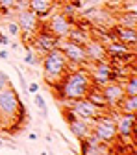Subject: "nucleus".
<instances>
[{"instance_id":"obj_12","label":"nucleus","mask_w":137,"mask_h":155,"mask_svg":"<svg viewBox=\"0 0 137 155\" xmlns=\"http://www.w3.org/2000/svg\"><path fill=\"white\" fill-rule=\"evenodd\" d=\"M104 45H106V52H108V59L109 61H119V59L128 61L135 54L133 46H128V45H124L121 41H115V39H111V41H108Z\"/></svg>"},{"instance_id":"obj_18","label":"nucleus","mask_w":137,"mask_h":155,"mask_svg":"<svg viewBox=\"0 0 137 155\" xmlns=\"http://www.w3.org/2000/svg\"><path fill=\"white\" fill-rule=\"evenodd\" d=\"M91 37H93V33H91L89 30H85V26H76V24L70 28V31H69V35H67V39H70V41L82 45V46H85V43L89 41Z\"/></svg>"},{"instance_id":"obj_16","label":"nucleus","mask_w":137,"mask_h":155,"mask_svg":"<svg viewBox=\"0 0 137 155\" xmlns=\"http://www.w3.org/2000/svg\"><path fill=\"white\" fill-rule=\"evenodd\" d=\"M109 35H111V39H115V41H121V43L135 48L137 31L133 28H126V26H121V24H113L109 28Z\"/></svg>"},{"instance_id":"obj_32","label":"nucleus","mask_w":137,"mask_h":155,"mask_svg":"<svg viewBox=\"0 0 137 155\" xmlns=\"http://www.w3.org/2000/svg\"><path fill=\"white\" fill-rule=\"evenodd\" d=\"M26 89L33 94V92H39V83H30V85H26Z\"/></svg>"},{"instance_id":"obj_1","label":"nucleus","mask_w":137,"mask_h":155,"mask_svg":"<svg viewBox=\"0 0 137 155\" xmlns=\"http://www.w3.org/2000/svg\"><path fill=\"white\" fill-rule=\"evenodd\" d=\"M56 87H57V96H60L57 100L69 104L78 98H85L89 89L93 87V80H91L89 72L80 67V68L69 70Z\"/></svg>"},{"instance_id":"obj_15","label":"nucleus","mask_w":137,"mask_h":155,"mask_svg":"<svg viewBox=\"0 0 137 155\" xmlns=\"http://www.w3.org/2000/svg\"><path fill=\"white\" fill-rule=\"evenodd\" d=\"M85 54L89 57V63H98V61H106L108 59V52H106V45L100 41V39L91 37L85 43Z\"/></svg>"},{"instance_id":"obj_35","label":"nucleus","mask_w":137,"mask_h":155,"mask_svg":"<svg viewBox=\"0 0 137 155\" xmlns=\"http://www.w3.org/2000/svg\"><path fill=\"white\" fill-rule=\"evenodd\" d=\"M0 148H4V140L2 139H0Z\"/></svg>"},{"instance_id":"obj_2","label":"nucleus","mask_w":137,"mask_h":155,"mask_svg":"<svg viewBox=\"0 0 137 155\" xmlns=\"http://www.w3.org/2000/svg\"><path fill=\"white\" fill-rule=\"evenodd\" d=\"M41 59H43V80L48 85H57L61 78L70 70L69 59L57 46L52 48L50 52H46Z\"/></svg>"},{"instance_id":"obj_27","label":"nucleus","mask_w":137,"mask_h":155,"mask_svg":"<svg viewBox=\"0 0 137 155\" xmlns=\"http://www.w3.org/2000/svg\"><path fill=\"white\" fill-rule=\"evenodd\" d=\"M13 9H15V11H22V9H28V0H15V4H13Z\"/></svg>"},{"instance_id":"obj_19","label":"nucleus","mask_w":137,"mask_h":155,"mask_svg":"<svg viewBox=\"0 0 137 155\" xmlns=\"http://www.w3.org/2000/svg\"><path fill=\"white\" fill-rule=\"evenodd\" d=\"M85 98H87L91 104H94L98 109H102V111H106V109H108L106 98H104V94H102V91H100V87H98V85H93V87L89 89V92H87Z\"/></svg>"},{"instance_id":"obj_26","label":"nucleus","mask_w":137,"mask_h":155,"mask_svg":"<svg viewBox=\"0 0 137 155\" xmlns=\"http://www.w3.org/2000/svg\"><path fill=\"white\" fill-rule=\"evenodd\" d=\"M13 4H15V0H0V11L9 13L13 9Z\"/></svg>"},{"instance_id":"obj_21","label":"nucleus","mask_w":137,"mask_h":155,"mask_svg":"<svg viewBox=\"0 0 137 155\" xmlns=\"http://www.w3.org/2000/svg\"><path fill=\"white\" fill-rule=\"evenodd\" d=\"M121 107V113H137V96H124V98L121 100V104L117 105Z\"/></svg>"},{"instance_id":"obj_34","label":"nucleus","mask_w":137,"mask_h":155,"mask_svg":"<svg viewBox=\"0 0 137 155\" xmlns=\"http://www.w3.org/2000/svg\"><path fill=\"white\" fill-rule=\"evenodd\" d=\"M28 139H30V140H37V135H35V133H30Z\"/></svg>"},{"instance_id":"obj_10","label":"nucleus","mask_w":137,"mask_h":155,"mask_svg":"<svg viewBox=\"0 0 137 155\" xmlns=\"http://www.w3.org/2000/svg\"><path fill=\"white\" fill-rule=\"evenodd\" d=\"M115 120H117V139L124 140L122 144H128L126 140H132L135 133V114L133 113L115 114Z\"/></svg>"},{"instance_id":"obj_23","label":"nucleus","mask_w":137,"mask_h":155,"mask_svg":"<svg viewBox=\"0 0 137 155\" xmlns=\"http://www.w3.org/2000/svg\"><path fill=\"white\" fill-rule=\"evenodd\" d=\"M33 104L39 107V111H41V116L43 118H48V107H46V102L45 98L39 92H33Z\"/></svg>"},{"instance_id":"obj_25","label":"nucleus","mask_w":137,"mask_h":155,"mask_svg":"<svg viewBox=\"0 0 137 155\" xmlns=\"http://www.w3.org/2000/svg\"><path fill=\"white\" fill-rule=\"evenodd\" d=\"M8 31H9L11 37H19V35H21V28H19L17 21H9L8 22Z\"/></svg>"},{"instance_id":"obj_22","label":"nucleus","mask_w":137,"mask_h":155,"mask_svg":"<svg viewBox=\"0 0 137 155\" xmlns=\"http://www.w3.org/2000/svg\"><path fill=\"white\" fill-rule=\"evenodd\" d=\"M124 91H126L128 96H137V78H135V72H132V76L126 78Z\"/></svg>"},{"instance_id":"obj_31","label":"nucleus","mask_w":137,"mask_h":155,"mask_svg":"<svg viewBox=\"0 0 137 155\" xmlns=\"http://www.w3.org/2000/svg\"><path fill=\"white\" fill-rule=\"evenodd\" d=\"M9 43H11V41H9V37H8V35H4L2 31H0V45H4V46H8Z\"/></svg>"},{"instance_id":"obj_8","label":"nucleus","mask_w":137,"mask_h":155,"mask_svg":"<svg viewBox=\"0 0 137 155\" xmlns=\"http://www.w3.org/2000/svg\"><path fill=\"white\" fill-rule=\"evenodd\" d=\"M74 24H76L74 18H70V17H67L63 11H60V13H52V15H50V21H48V24H46V30H48L50 33H54L57 39H63V37L69 35V31H70V28H72Z\"/></svg>"},{"instance_id":"obj_4","label":"nucleus","mask_w":137,"mask_h":155,"mask_svg":"<svg viewBox=\"0 0 137 155\" xmlns=\"http://www.w3.org/2000/svg\"><path fill=\"white\" fill-rule=\"evenodd\" d=\"M22 111H24V105L19 100V94L15 92V89L11 85L0 91V120L9 124L19 114H22Z\"/></svg>"},{"instance_id":"obj_5","label":"nucleus","mask_w":137,"mask_h":155,"mask_svg":"<svg viewBox=\"0 0 137 155\" xmlns=\"http://www.w3.org/2000/svg\"><path fill=\"white\" fill-rule=\"evenodd\" d=\"M57 48L65 54V57L69 59L70 65H74V67H87L89 65V57H87L85 48L82 45H78V43L70 41V39L63 37V39L57 41Z\"/></svg>"},{"instance_id":"obj_17","label":"nucleus","mask_w":137,"mask_h":155,"mask_svg":"<svg viewBox=\"0 0 137 155\" xmlns=\"http://www.w3.org/2000/svg\"><path fill=\"white\" fill-rule=\"evenodd\" d=\"M52 6H54V0H28V8L41 18L52 13Z\"/></svg>"},{"instance_id":"obj_9","label":"nucleus","mask_w":137,"mask_h":155,"mask_svg":"<svg viewBox=\"0 0 137 155\" xmlns=\"http://www.w3.org/2000/svg\"><path fill=\"white\" fill-rule=\"evenodd\" d=\"M67 109L72 114L80 116V118H84V120H89V122H93L96 116L102 113V109H98L94 104H91L87 98H78L74 102H69L67 104Z\"/></svg>"},{"instance_id":"obj_29","label":"nucleus","mask_w":137,"mask_h":155,"mask_svg":"<svg viewBox=\"0 0 137 155\" xmlns=\"http://www.w3.org/2000/svg\"><path fill=\"white\" fill-rule=\"evenodd\" d=\"M124 11H137L135 0H126V2H124Z\"/></svg>"},{"instance_id":"obj_13","label":"nucleus","mask_w":137,"mask_h":155,"mask_svg":"<svg viewBox=\"0 0 137 155\" xmlns=\"http://www.w3.org/2000/svg\"><path fill=\"white\" fill-rule=\"evenodd\" d=\"M65 118H67V124H69L70 133L74 135L78 140H84L87 135L91 133V122L80 118V116H76V114H72L67 107H65Z\"/></svg>"},{"instance_id":"obj_11","label":"nucleus","mask_w":137,"mask_h":155,"mask_svg":"<svg viewBox=\"0 0 137 155\" xmlns=\"http://www.w3.org/2000/svg\"><path fill=\"white\" fill-rule=\"evenodd\" d=\"M104 98H106V104H108V109H113L121 104V100L126 96V91H124V85L119 81V80H113V81H108L106 85L100 87Z\"/></svg>"},{"instance_id":"obj_20","label":"nucleus","mask_w":137,"mask_h":155,"mask_svg":"<svg viewBox=\"0 0 137 155\" xmlns=\"http://www.w3.org/2000/svg\"><path fill=\"white\" fill-rule=\"evenodd\" d=\"M117 22L121 26H126V28H137V11H122L119 17H117Z\"/></svg>"},{"instance_id":"obj_24","label":"nucleus","mask_w":137,"mask_h":155,"mask_svg":"<svg viewBox=\"0 0 137 155\" xmlns=\"http://www.w3.org/2000/svg\"><path fill=\"white\" fill-rule=\"evenodd\" d=\"M26 46V45H24ZM24 63L26 65H33V67H37V65H41V57H39L30 46H26V55H24Z\"/></svg>"},{"instance_id":"obj_3","label":"nucleus","mask_w":137,"mask_h":155,"mask_svg":"<svg viewBox=\"0 0 137 155\" xmlns=\"http://www.w3.org/2000/svg\"><path fill=\"white\" fill-rule=\"evenodd\" d=\"M91 133L96 135L102 142H106L109 146L115 144V140H117V120H115V113L102 111L91 122Z\"/></svg>"},{"instance_id":"obj_14","label":"nucleus","mask_w":137,"mask_h":155,"mask_svg":"<svg viewBox=\"0 0 137 155\" xmlns=\"http://www.w3.org/2000/svg\"><path fill=\"white\" fill-rule=\"evenodd\" d=\"M80 144H82V153H85V155L113 153V151H111V146L106 144V142H102V140L96 137V135H93V133H89L84 140H80Z\"/></svg>"},{"instance_id":"obj_6","label":"nucleus","mask_w":137,"mask_h":155,"mask_svg":"<svg viewBox=\"0 0 137 155\" xmlns=\"http://www.w3.org/2000/svg\"><path fill=\"white\" fill-rule=\"evenodd\" d=\"M89 76L93 80V85H106L108 81H113L117 80V72H115V67L109 59L106 61H98V63H89Z\"/></svg>"},{"instance_id":"obj_33","label":"nucleus","mask_w":137,"mask_h":155,"mask_svg":"<svg viewBox=\"0 0 137 155\" xmlns=\"http://www.w3.org/2000/svg\"><path fill=\"white\" fill-rule=\"evenodd\" d=\"M0 59H2V61H9V52L8 50H0Z\"/></svg>"},{"instance_id":"obj_7","label":"nucleus","mask_w":137,"mask_h":155,"mask_svg":"<svg viewBox=\"0 0 137 155\" xmlns=\"http://www.w3.org/2000/svg\"><path fill=\"white\" fill-rule=\"evenodd\" d=\"M17 24L21 28V35H22V41H30L32 35L39 30V17L28 8V9H22V11H17Z\"/></svg>"},{"instance_id":"obj_30","label":"nucleus","mask_w":137,"mask_h":155,"mask_svg":"<svg viewBox=\"0 0 137 155\" xmlns=\"http://www.w3.org/2000/svg\"><path fill=\"white\" fill-rule=\"evenodd\" d=\"M102 0H82V6H98Z\"/></svg>"},{"instance_id":"obj_28","label":"nucleus","mask_w":137,"mask_h":155,"mask_svg":"<svg viewBox=\"0 0 137 155\" xmlns=\"http://www.w3.org/2000/svg\"><path fill=\"white\" fill-rule=\"evenodd\" d=\"M9 83H11V81H9V76H8V74H4L2 70H0V91H2L4 87H8Z\"/></svg>"}]
</instances>
